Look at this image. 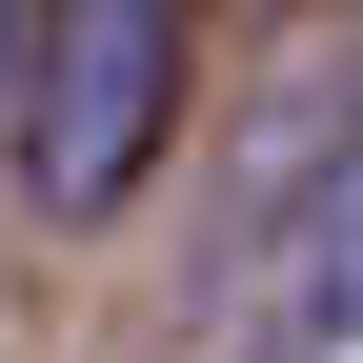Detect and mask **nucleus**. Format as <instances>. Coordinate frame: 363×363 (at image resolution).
<instances>
[{
	"mask_svg": "<svg viewBox=\"0 0 363 363\" xmlns=\"http://www.w3.org/2000/svg\"><path fill=\"white\" fill-rule=\"evenodd\" d=\"M0 142H21L40 222H121L162 182V142H182V0H40Z\"/></svg>",
	"mask_w": 363,
	"mask_h": 363,
	"instance_id": "1",
	"label": "nucleus"
},
{
	"mask_svg": "<svg viewBox=\"0 0 363 363\" xmlns=\"http://www.w3.org/2000/svg\"><path fill=\"white\" fill-rule=\"evenodd\" d=\"M323 101H343V182L303 202V242H283V363H323V343L363 323V40H343Z\"/></svg>",
	"mask_w": 363,
	"mask_h": 363,
	"instance_id": "2",
	"label": "nucleus"
},
{
	"mask_svg": "<svg viewBox=\"0 0 363 363\" xmlns=\"http://www.w3.org/2000/svg\"><path fill=\"white\" fill-rule=\"evenodd\" d=\"M0 101H21V0H0Z\"/></svg>",
	"mask_w": 363,
	"mask_h": 363,
	"instance_id": "3",
	"label": "nucleus"
}]
</instances>
